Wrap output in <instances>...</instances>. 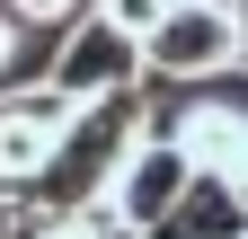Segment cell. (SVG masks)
<instances>
[{
	"label": "cell",
	"instance_id": "6da1fadb",
	"mask_svg": "<svg viewBox=\"0 0 248 239\" xmlns=\"http://www.w3.org/2000/svg\"><path fill=\"white\" fill-rule=\"evenodd\" d=\"M151 89H204L222 71H248V36L231 0H169V18L142 36Z\"/></svg>",
	"mask_w": 248,
	"mask_h": 239
},
{
	"label": "cell",
	"instance_id": "7a4b0ae2",
	"mask_svg": "<svg viewBox=\"0 0 248 239\" xmlns=\"http://www.w3.org/2000/svg\"><path fill=\"white\" fill-rule=\"evenodd\" d=\"M45 80L62 89V98H124V89H151V62H142V36H124L115 18H98L89 9L80 27H62L53 36V62H45Z\"/></svg>",
	"mask_w": 248,
	"mask_h": 239
},
{
	"label": "cell",
	"instance_id": "3957f363",
	"mask_svg": "<svg viewBox=\"0 0 248 239\" xmlns=\"http://www.w3.org/2000/svg\"><path fill=\"white\" fill-rule=\"evenodd\" d=\"M195 177L204 168H195V151H186L177 133H142L133 151H124V168L107 177V213L133 230V239H151V230L177 213V195L195 186Z\"/></svg>",
	"mask_w": 248,
	"mask_h": 239
},
{
	"label": "cell",
	"instance_id": "277c9868",
	"mask_svg": "<svg viewBox=\"0 0 248 239\" xmlns=\"http://www.w3.org/2000/svg\"><path fill=\"white\" fill-rule=\"evenodd\" d=\"M71 106L80 98H62L45 71L18 80V89H0V186H36V177H45L62 124H71Z\"/></svg>",
	"mask_w": 248,
	"mask_h": 239
},
{
	"label": "cell",
	"instance_id": "5b68a950",
	"mask_svg": "<svg viewBox=\"0 0 248 239\" xmlns=\"http://www.w3.org/2000/svg\"><path fill=\"white\" fill-rule=\"evenodd\" d=\"M151 239H248V213H239V195H231V177H195V186L177 195V213L151 230Z\"/></svg>",
	"mask_w": 248,
	"mask_h": 239
},
{
	"label": "cell",
	"instance_id": "8992f818",
	"mask_svg": "<svg viewBox=\"0 0 248 239\" xmlns=\"http://www.w3.org/2000/svg\"><path fill=\"white\" fill-rule=\"evenodd\" d=\"M36 45H45V36H27V18L0 0V89H18V80H36V71H45V62H36Z\"/></svg>",
	"mask_w": 248,
	"mask_h": 239
},
{
	"label": "cell",
	"instance_id": "52a82bcc",
	"mask_svg": "<svg viewBox=\"0 0 248 239\" xmlns=\"http://www.w3.org/2000/svg\"><path fill=\"white\" fill-rule=\"evenodd\" d=\"M9 9L27 18V36H45V45H53L62 27H80L89 9H98V0H9Z\"/></svg>",
	"mask_w": 248,
	"mask_h": 239
},
{
	"label": "cell",
	"instance_id": "ba28073f",
	"mask_svg": "<svg viewBox=\"0 0 248 239\" xmlns=\"http://www.w3.org/2000/svg\"><path fill=\"white\" fill-rule=\"evenodd\" d=\"M98 18H115L124 36H151V27L169 18V0H98Z\"/></svg>",
	"mask_w": 248,
	"mask_h": 239
},
{
	"label": "cell",
	"instance_id": "9c48e42d",
	"mask_svg": "<svg viewBox=\"0 0 248 239\" xmlns=\"http://www.w3.org/2000/svg\"><path fill=\"white\" fill-rule=\"evenodd\" d=\"M231 195H239V213H248V177H231Z\"/></svg>",
	"mask_w": 248,
	"mask_h": 239
}]
</instances>
